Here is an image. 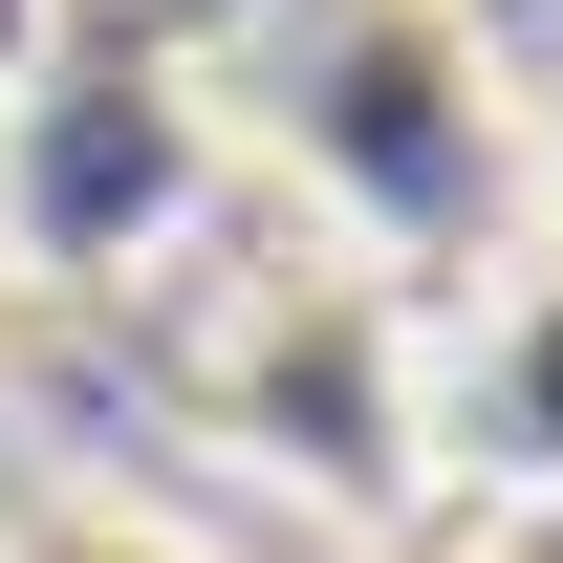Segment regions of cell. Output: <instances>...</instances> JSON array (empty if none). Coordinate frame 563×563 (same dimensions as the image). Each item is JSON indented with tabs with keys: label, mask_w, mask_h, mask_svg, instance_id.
Instances as JSON below:
<instances>
[{
	"label": "cell",
	"mask_w": 563,
	"mask_h": 563,
	"mask_svg": "<svg viewBox=\"0 0 563 563\" xmlns=\"http://www.w3.org/2000/svg\"><path fill=\"white\" fill-rule=\"evenodd\" d=\"M433 455L455 477H563V239L477 325H433Z\"/></svg>",
	"instance_id": "obj_1"
},
{
	"label": "cell",
	"mask_w": 563,
	"mask_h": 563,
	"mask_svg": "<svg viewBox=\"0 0 563 563\" xmlns=\"http://www.w3.org/2000/svg\"><path fill=\"white\" fill-rule=\"evenodd\" d=\"M0 563H217V520H174V498H131V477H44L0 520Z\"/></svg>",
	"instance_id": "obj_2"
},
{
	"label": "cell",
	"mask_w": 563,
	"mask_h": 563,
	"mask_svg": "<svg viewBox=\"0 0 563 563\" xmlns=\"http://www.w3.org/2000/svg\"><path fill=\"white\" fill-rule=\"evenodd\" d=\"M0 261H22V109H0Z\"/></svg>",
	"instance_id": "obj_3"
},
{
	"label": "cell",
	"mask_w": 563,
	"mask_h": 563,
	"mask_svg": "<svg viewBox=\"0 0 563 563\" xmlns=\"http://www.w3.org/2000/svg\"><path fill=\"white\" fill-rule=\"evenodd\" d=\"M542 217H563V87H542Z\"/></svg>",
	"instance_id": "obj_4"
}]
</instances>
